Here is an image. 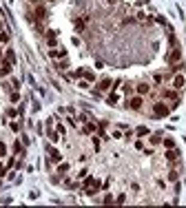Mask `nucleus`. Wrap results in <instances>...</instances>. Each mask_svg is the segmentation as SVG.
Returning a JSON list of instances; mask_svg holds the SVG:
<instances>
[{
    "label": "nucleus",
    "mask_w": 186,
    "mask_h": 208,
    "mask_svg": "<svg viewBox=\"0 0 186 208\" xmlns=\"http://www.w3.org/2000/svg\"><path fill=\"white\" fill-rule=\"evenodd\" d=\"M168 113H171V106L164 104V102H155L153 104V115L155 117H166Z\"/></svg>",
    "instance_id": "f257e3e1"
},
{
    "label": "nucleus",
    "mask_w": 186,
    "mask_h": 208,
    "mask_svg": "<svg viewBox=\"0 0 186 208\" xmlns=\"http://www.w3.org/2000/svg\"><path fill=\"white\" fill-rule=\"evenodd\" d=\"M144 106V100H142V95H135V98L128 100V109H133V111H140Z\"/></svg>",
    "instance_id": "f03ea898"
},
{
    "label": "nucleus",
    "mask_w": 186,
    "mask_h": 208,
    "mask_svg": "<svg viewBox=\"0 0 186 208\" xmlns=\"http://www.w3.org/2000/svg\"><path fill=\"white\" fill-rule=\"evenodd\" d=\"M179 60H182V51H179V47H173V51L168 53V62L175 64V62H179Z\"/></svg>",
    "instance_id": "7ed1b4c3"
},
{
    "label": "nucleus",
    "mask_w": 186,
    "mask_h": 208,
    "mask_svg": "<svg viewBox=\"0 0 186 208\" xmlns=\"http://www.w3.org/2000/svg\"><path fill=\"white\" fill-rule=\"evenodd\" d=\"M102 184H100V179L95 177H84V188H100Z\"/></svg>",
    "instance_id": "20e7f679"
},
{
    "label": "nucleus",
    "mask_w": 186,
    "mask_h": 208,
    "mask_svg": "<svg viewBox=\"0 0 186 208\" xmlns=\"http://www.w3.org/2000/svg\"><path fill=\"white\" fill-rule=\"evenodd\" d=\"M135 91H137V95H146V93L151 91V86H149V84H146V82H140V84H137V89H135Z\"/></svg>",
    "instance_id": "39448f33"
},
{
    "label": "nucleus",
    "mask_w": 186,
    "mask_h": 208,
    "mask_svg": "<svg viewBox=\"0 0 186 208\" xmlns=\"http://www.w3.org/2000/svg\"><path fill=\"white\" fill-rule=\"evenodd\" d=\"M184 75H175V78H173V89H182L184 86Z\"/></svg>",
    "instance_id": "423d86ee"
},
{
    "label": "nucleus",
    "mask_w": 186,
    "mask_h": 208,
    "mask_svg": "<svg viewBox=\"0 0 186 208\" xmlns=\"http://www.w3.org/2000/svg\"><path fill=\"white\" fill-rule=\"evenodd\" d=\"M11 73V62H2V66H0V78L9 75Z\"/></svg>",
    "instance_id": "0eeeda50"
},
{
    "label": "nucleus",
    "mask_w": 186,
    "mask_h": 208,
    "mask_svg": "<svg viewBox=\"0 0 186 208\" xmlns=\"http://www.w3.org/2000/svg\"><path fill=\"white\" fill-rule=\"evenodd\" d=\"M87 20H89V16H80V18L75 20V29L80 31V29H84V25H87Z\"/></svg>",
    "instance_id": "6e6552de"
},
{
    "label": "nucleus",
    "mask_w": 186,
    "mask_h": 208,
    "mask_svg": "<svg viewBox=\"0 0 186 208\" xmlns=\"http://www.w3.org/2000/svg\"><path fill=\"white\" fill-rule=\"evenodd\" d=\"M49 55L55 58V60H62V58H66V51L64 49H60V51H49Z\"/></svg>",
    "instance_id": "1a4fd4ad"
},
{
    "label": "nucleus",
    "mask_w": 186,
    "mask_h": 208,
    "mask_svg": "<svg viewBox=\"0 0 186 208\" xmlns=\"http://www.w3.org/2000/svg\"><path fill=\"white\" fill-rule=\"evenodd\" d=\"M44 16H47V9L40 4V7L36 9V20H44Z\"/></svg>",
    "instance_id": "9d476101"
},
{
    "label": "nucleus",
    "mask_w": 186,
    "mask_h": 208,
    "mask_svg": "<svg viewBox=\"0 0 186 208\" xmlns=\"http://www.w3.org/2000/svg\"><path fill=\"white\" fill-rule=\"evenodd\" d=\"M82 78H87V82H93L95 80V73L89 71V69H82Z\"/></svg>",
    "instance_id": "9b49d317"
},
{
    "label": "nucleus",
    "mask_w": 186,
    "mask_h": 208,
    "mask_svg": "<svg viewBox=\"0 0 186 208\" xmlns=\"http://www.w3.org/2000/svg\"><path fill=\"white\" fill-rule=\"evenodd\" d=\"M4 62H11V64L16 62V51H13V49H9V51H7V55H4Z\"/></svg>",
    "instance_id": "f8f14e48"
},
{
    "label": "nucleus",
    "mask_w": 186,
    "mask_h": 208,
    "mask_svg": "<svg viewBox=\"0 0 186 208\" xmlns=\"http://www.w3.org/2000/svg\"><path fill=\"white\" fill-rule=\"evenodd\" d=\"M109 86H111V80H109V78H104V80H100V86L98 89H100V91H106Z\"/></svg>",
    "instance_id": "ddd939ff"
},
{
    "label": "nucleus",
    "mask_w": 186,
    "mask_h": 208,
    "mask_svg": "<svg viewBox=\"0 0 186 208\" xmlns=\"http://www.w3.org/2000/svg\"><path fill=\"white\" fill-rule=\"evenodd\" d=\"M47 44H49V47H55V33L53 31L47 33Z\"/></svg>",
    "instance_id": "4468645a"
},
{
    "label": "nucleus",
    "mask_w": 186,
    "mask_h": 208,
    "mask_svg": "<svg viewBox=\"0 0 186 208\" xmlns=\"http://www.w3.org/2000/svg\"><path fill=\"white\" fill-rule=\"evenodd\" d=\"M166 160H168V162H177V153H175L173 148H168V153H166Z\"/></svg>",
    "instance_id": "2eb2a0df"
},
{
    "label": "nucleus",
    "mask_w": 186,
    "mask_h": 208,
    "mask_svg": "<svg viewBox=\"0 0 186 208\" xmlns=\"http://www.w3.org/2000/svg\"><path fill=\"white\" fill-rule=\"evenodd\" d=\"M49 153H51L53 162H60V160H62V155H60V153H58V151H55V148H51V146H49Z\"/></svg>",
    "instance_id": "dca6fc26"
},
{
    "label": "nucleus",
    "mask_w": 186,
    "mask_h": 208,
    "mask_svg": "<svg viewBox=\"0 0 186 208\" xmlns=\"http://www.w3.org/2000/svg\"><path fill=\"white\" fill-rule=\"evenodd\" d=\"M164 98H168V100H173V102H175V100H177V93H175V91H168V89H166V91H164Z\"/></svg>",
    "instance_id": "f3484780"
},
{
    "label": "nucleus",
    "mask_w": 186,
    "mask_h": 208,
    "mask_svg": "<svg viewBox=\"0 0 186 208\" xmlns=\"http://www.w3.org/2000/svg\"><path fill=\"white\" fill-rule=\"evenodd\" d=\"M117 100H120V95H117V93H111L109 98H106V102H109V104H115Z\"/></svg>",
    "instance_id": "a211bd4d"
},
{
    "label": "nucleus",
    "mask_w": 186,
    "mask_h": 208,
    "mask_svg": "<svg viewBox=\"0 0 186 208\" xmlns=\"http://www.w3.org/2000/svg\"><path fill=\"white\" fill-rule=\"evenodd\" d=\"M164 146H166V148H175V139H173V137H166V139H164Z\"/></svg>",
    "instance_id": "6ab92c4d"
},
{
    "label": "nucleus",
    "mask_w": 186,
    "mask_h": 208,
    "mask_svg": "<svg viewBox=\"0 0 186 208\" xmlns=\"http://www.w3.org/2000/svg\"><path fill=\"white\" fill-rule=\"evenodd\" d=\"M69 171V164H66V162H60L58 164V173H66Z\"/></svg>",
    "instance_id": "aec40b11"
},
{
    "label": "nucleus",
    "mask_w": 186,
    "mask_h": 208,
    "mask_svg": "<svg viewBox=\"0 0 186 208\" xmlns=\"http://www.w3.org/2000/svg\"><path fill=\"white\" fill-rule=\"evenodd\" d=\"M137 135H142V137L149 135V128H146V126H140V128H137Z\"/></svg>",
    "instance_id": "412c9836"
},
{
    "label": "nucleus",
    "mask_w": 186,
    "mask_h": 208,
    "mask_svg": "<svg viewBox=\"0 0 186 208\" xmlns=\"http://www.w3.org/2000/svg\"><path fill=\"white\" fill-rule=\"evenodd\" d=\"M0 42H9V33H4V31H0Z\"/></svg>",
    "instance_id": "4be33fe9"
},
{
    "label": "nucleus",
    "mask_w": 186,
    "mask_h": 208,
    "mask_svg": "<svg viewBox=\"0 0 186 208\" xmlns=\"http://www.w3.org/2000/svg\"><path fill=\"white\" fill-rule=\"evenodd\" d=\"M18 100H20V93L13 91V93H11V102H18Z\"/></svg>",
    "instance_id": "5701e85b"
},
{
    "label": "nucleus",
    "mask_w": 186,
    "mask_h": 208,
    "mask_svg": "<svg viewBox=\"0 0 186 208\" xmlns=\"http://www.w3.org/2000/svg\"><path fill=\"white\" fill-rule=\"evenodd\" d=\"M175 179H177V173L171 171V173H168V182H175Z\"/></svg>",
    "instance_id": "b1692460"
},
{
    "label": "nucleus",
    "mask_w": 186,
    "mask_h": 208,
    "mask_svg": "<svg viewBox=\"0 0 186 208\" xmlns=\"http://www.w3.org/2000/svg\"><path fill=\"white\" fill-rule=\"evenodd\" d=\"M149 142H151V144H160V135H151Z\"/></svg>",
    "instance_id": "393cba45"
},
{
    "label": "nucleus",
    "mask_w": 186,
    "mask_h": 208,
    "mask_svg": "<svg viewBox=\"0 0 186 208\" xmlns=\"http://www.w3.org/2000/svg\"><path fill=\"white\" fill-rule=\"evenodd\" d=\"M4 155H7V146L0 144V157H4Z\"/></svg>",
    "instance_id": "a878e982"
},
{
    "label": "nucleus",
    "mask_w": 186,
    "mask_h": 208,
    "mask_svg": "<svg viewBox=\"0 0 186 208\" xmlns=\"http://www.w3.org/2000/svg\"><path fill=\"white\" fill-rule=\"evenodd\" d=\"M9 126H11V131H16V133H18V131H20V124H16V122H11V124H9Z\"/></svg>",
    "instance_id": "bb28decb"
},
{
    "label": "nucleus",
    "mask_w": 186,
    "mask_h": 208,
    "mask_svg": "<svg viewBox=\"0 0 186 208\" xmlns=\"http://www.w3.org/2000/svg\"><path fill=\"white\" fill-rule=\"evenodd\" d=\"M7 115H9V117H16V115H18V111H16V109H9Z\"/></svg>",
    "instance_id": "cd10ccee"
},
{
    "label": "nucleus",
    "mask_w": 186,
    "mask_h": 208,
    "mask_svg": "<svg viewBox=\"0 0 186 208\" xmlns=\"http://www.w3.org/2000/svg\"><path fill=\"white\" fill-rule=\"evenodd\" d=\"M2 173H4V168H2V164H0V175H2Z\"/></svg>",
    "instance_id": "c85d7f7f"
},
{
    "label": "nucleus",
    "mask_w": 186,
    "mask_h": 208,
    "mask_svg": "<svg viewBox=\"0 0 186 208\" xmlns=\"http://www.w3.org/2000/svg\"><path fill=\"white\" fill-rule=\"evenodd\" d=\"M0 60H2V49H0Z\"/></svg>",
    "instance_id": "c756f323"
},
{
    "label": "nucleus",
    "mask_w": 186,
    "mask_h": 208,
    "mask_svg": "<svg viewBox=\"0 0 186 208\" xmlns=\"http://www.w3.org/2000/svg\"><path fill=\"white\" fill-rule=\"evenodd\" d=\"M0 29H2V20H0Z\"/></svg>",
    "instance_id": "7c9ffc66"
}]
</instances>
